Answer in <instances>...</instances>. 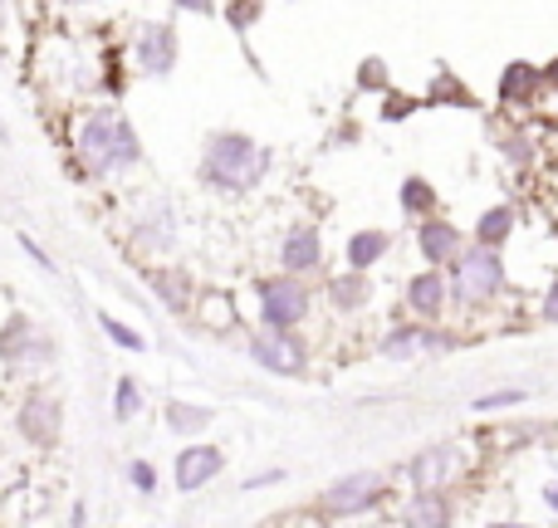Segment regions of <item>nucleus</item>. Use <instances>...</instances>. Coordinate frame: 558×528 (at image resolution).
I'll return each instance as SVG.
<instances>
[{
	"label": "nucleus",
	"mask_w": 558,
	"mask_h": 528,
	"mask_svg": "<svg viewBox=\"0 0 558 528\" xmlns=\"http://www.w3.org/2000/svg\"><path fill=\"white\" fill-rule=\"evenodd\" d=\"M137 152H143V147H137L133 127L118 113H94L78 127V157H84L88 172L113 176V172H123V167H133Z\"/></svg>",
	"instance_id": "1"
},
{
	"label": "nucleus",
	"mask_w": 558,
	"mask_h": 528,
	"mask_svg": "<svg viewBox=\"0 0 558 528\" xmlns=\"http://www.w3.org/2000/svg\"><path fill=\"white\" fill-rule=\"evenodd\" d=\"M265 167H270V152H260V147L241 133H221L211 143V152H206V176H211L216 186H226V192L255 186L265 176Z\"/></svg>",
	"instance_id": "2"
},
{
	"label": "nucleus",
	"mask_w": 558,
	"mask_h": 528,
	"mask_svg": "<svg viewBox=\"0 0 558 528\" xmlns=\"http://www.w3.org/2000/svg\"><path fill=\"white\" fill-rule=\"evenodd\" d=\"M500 284H505V269L485 245L471 250V255H461V265H456V294H461L465 304H485V298H495Z\"/></svg>",
	"instance_id": "3"
},
{
	"label": "nucleus",
	"mask_w": 558,
	"mask_h": 528,
	"mask_svg": "<svg viewBox=\"0 0 558 528\" xmlns=\"http://www.w3.org/2000/svg\"><path fill=\"white\" fill-rule=\"evenodd\" d=\"M260 304H265V323L270 328H289L308 314V294L294 284V279H265Z\"/></svg>",
	"instance_id": "4"
},
{
	"label": "nucleus",
	"mask_w": 558,
	"mask_h": 528,
	"mask_svg": "<svg viewBox=\"0 0 558 528\" xmlns=\"http://www.w3.org/2000/svg\"><path fill=\"white\" fill-rule=\"evenodd\" d=\"M377 494H383V475L357 470V475H348V480H338L333 490L324 494V504H328V514H353V509H367Z\"/></svg>",
	"instance_id": "5"
},
{
	"label": "nucleus",
	"mask_w": 558,
	"mask_h": 528,
	"mask_svg": "<svg viewBox=\"0 0 558 528\" xmlns=\"http://www.w3.org/2000/svg\"><path fill=\"white\" fill-rule=\"evenodd\" d=\"M251 353H255V363L270 367V372H304V347H299L294 337H284V333L255 337Z\"/></svg>",
	"instance_id": "6"
},
{
	"label": "nucleus",
	"mask_w": 558,
	"mask_h": 528,
	"mask_svg": "<svg viewBox=\"0 0 558 528\" xmlns=\"http://www.w3.org/2000/svg\"><path fill=\"white\" fill-rule=\"evenodd\" d=\"M137 59H143L147 74H172V64H177V39H172V29H167V25L143 29V39H137Z\"/></svg>",
	"instance_id": "7"
},
{
	"label": "nucleus",
	"mask_w": 558,
	"mask_h": 528,
	"mask_svg": "<svg viewBox=\"0 0 558 528\" xmlns=\"http://www.w3.org/2000/svg\"><path fill=\"white\" fill-rule=\"evenodd\" d=\"M211 475H221V451H211V445L186 451L182 461H177V484H182V490H202Z\"/></svg>",
	"instance_id": "8"
},
{
	"label": "nucleus",
	"mask_w": 558,
	"mask_h": 528,
	"mask_svg": "<svg viewBox=\"0 0 558 528\" xmlns=\"http://www.w3.org/2000/svg\"><path fill=\"white\" fill-rule=\"evenodd\" d=\"M407 304L416 308V314H441V304H446V284H441V274H416L412 284H407Z\"/></svg>",
	"instance_id": "9"
},
{
	"label": "nucleus",
	"mask_w": 558,
	"mask_h": 528,
	"mask_svg": "<svg viewBox=\"0 0 558 528\" xmlns=\"http://www.w3.org/2000/svg\"><path fill=\"white\" fill-rule=\"evenodd\" d=\"M20 426H25V435H29V441L49 445V441H54V426H59V406L39 396V402H29V406H25V416H20Z\"/></svg>",
	"instance_id": "10"
},
{
	"label": "nucleus",
	"mask_w": 558,
	"mask_h": 528,
	"mask_svg": "<svg viewBox=\"0 0 558 528\" xmlns=\"http://www.w3.org/2000/svg\"><path fill=\"white\" fill-rule=\"evenodd\" d=\"M451 461L456 455L451 451H426V455H416V465H412V484L416 490H436V484L451 475Z\"/></svg>",
	"instance_id": "11"
},
{
	"label": "nucleus",
	"mask_w": 558,
	"mask_h": 528,
	"mask_svg": "<svg viewBox=\"0 0 558 528\" xmlns=\"http://www.w3.org/2000/svg\"><path fill=\"white\" fill-rule=\"evenodd\" d=\"M456 245H461V241H456V231H451V225H441V221L422 225V255H426V260H432V265H446V260H451V255H456Z\"/></svg>",
	"instance_id": "12"
},
{
	"label": "nucleus",
	"mask_w": 558,
	"mask_h": 528,
	"mask_svg": "<svg viewBox=\"0 0 558 528\" xmlns=\"http://www.w3.org/2000/svg\"><path fill=\"white\" fill-rule=\"evenodd\" d=\"M314 265H318V235L314 231H289L284 269H314Z\"/></svg>",
	"instance_id": "13"
},
{
	"label": "nucleus",
	"mask_w": 558,
	"mask_h": 528,
	"mask_svg": "<svg viewBox=\"0 0 558 528\" xmlns=\"http://www.w3.org/2000/svg\"><path fill=\"white\" fill-rule=\"evenodd\" d=\"M383 250H387V235H383V231L353 235V245H348V265H353V269H367Z\"/></svg>",
	"instance_id": "14"
},
{
	"label": "nucleus",
	"mask_w": 558,
	"mask_h": 528,
	"mask_svg": "<svg viewBox=\"0 0 558 528\" xmlns=\"http://www.w3.org/2000/svg\"><path fill=\"white\" fill-rule=\"evenodd\" d=\"M510 225H514L510 206H495V211H485L481 216V245H500L505 235H510Z\"/></svg>",
	"instance_id": "15"
},
{
	"label": "nucleus",
	"mask_w": 558,
	"mask_h": 528,
	"mask_svg": "<svg viewBox=\"0 0 558 528\" xmlns=\"http://www.w3.org/2000/svg\"><path fill=\"white\" fill-rule=\"evenodd\" d=\"M167 421H172V431H202L206 421H211V412L206 406H167Z\"/></svg>",
	"instance_id": "16"
},
{
	"label": "nucleus",
	"mask_w": 558,
	"mask_h": 528,
	"mask_svg": "<svg viewBox=\"0 0 558 528\" xmlns=\"http://www.w3.org/2000/svg\"><path fill=\"white\" fill-rule=\"evenodd\" d=\"M446 519H451V514H446V504L436 500L432 490H426L422 500H416L412 509H407V524H446Z\"/></svg>",
	"instance_id": "17"
},
{
	"label": "nucleus",
	"mask_w": 558,
	"mask_h": 528,
	"mask_svg": "<svg viewBox=\"0 0 558 528\" xmlns=\"http://www.w3.org/2000/svg\"><path fill=\"white\" fill-rule=\"evenodd\" d=\"M422 343H436V337H426V333H416V328H407V333H392V337H387V353L402 357V353H412V347H422Z\"/></svg>",
	"instance_id": "18"
},
{
	"label": "nucleus",
	"mask_w": 558,
	"mask_h": 528,
	"mask_svg": "<svg viewBox=\"0 0 558 528\" xmlns=\"http://www.w3.org/2000/svg\"><path fill=\"white\" fill-rule=\"evenodd\" d=\"M402 206H407V211H422V206H432V186H426V182H407L402 186Z\"/></svg>",
	"instance_id": "19"
},
{
	"label": "nucleus",
	"mask_w": 558,
	"mask_h": 528,
	"mask_svg": "<svg viewBox=\"0 0 558 528\" xmlns=\"http://www.w3.org/2000/svg\"><path fill=\"white\" fill-rule=\"evenodd\" d=\"M104 333H108V337H113V343H123V347H133V353H137V347H143V337H137V333H133V328H123V323H113V318H104Z\"/></svg>",
	"instance_id": "20"
},
{
	"label": "nucleus",
	"mask_w": 558,
	"mask_h": 528,
	"mask_svg": "<svg viewBox=\"0 0 558 528\" xmlns=\"http://www.w3.org/2000/svg\"><path fill=\"white\" fill-rule=\"evenodd\" d=\"M514 402H524V392H495V396H481L475 412H500V406H514Z\"/></svg>",
	"instance_id": "21"
},
{
	"label": "nucleus",
	"mask_w": 558,
	"mask_h": 528,
	"mask_svg": "<svg viewBox=\"0 0 558 528\" xmlns=\"http://www.w3.org/2000/svg\"><path fill=\"white\" fill-rule=\"evenodd\" d=\"M333 294H338V304H357V298H363V279H343Z\"/></svg>",
	"instance_id": "22"
},
{
	"label": "nucleus",
	"mask_w": 558,
	"mask_h": 528,
	"mask_svg": "<svg viewBox=\"0 0 558 528\" xmlns=\"http://www.w3.org/2000/svg\"><path fill=\"white\" fill-rule=\"evenodd\" d=\"M137 412V392H133V382H123L118 386V416H133Z\"/></svg>",
	"instance_id": "23"
},
{
	"label": "nucleus",
	"mask_w": 558,
	"mask_h": 528,
	"mask_svg": "<svg viewBox=\"0 0 558 528\" xmlns=\"http://www.w3.org/2000/svg\"><path fill=\"white\" fill-rule=\"evenodd\" d=\"M133 484H137V490H153V470H147V465H133Z\"/></svg>",
	"instance_id": "24"
},
{
	"label": "nucleus",
	"mask_w": 558,
	"mask_h": 528,
	"mask_svg": "<svg viewBox=\"0 0 558 528\" xmlns=\"http://www.w3.org/2000/svg\"><path fill=\"white\" fill-rule=\"evenodd\" d=\"M544 314H549V318H554V323H558V284L549 288V298H544Z\"/></svg>",
	"instance_id": "25"
},
{
	"label": "nucleus",
	"mask_w": 558,
	"mask_h": 528,
	"mask_svg": "<svg viewBox=\"0 0 558 528\" xmlns=\"http://www.w3.org/2000/svg\"><path fill=\"white\" fill-rule=\"evenodd\" d=\"M182 10H211V0H177Z\"/></svg>",
	"instance_id": "26"
},
{
	"label": "nucleus",
	"mask_w": 558,
	"mask_h": 528,
	"mask_svg": "<svg viewBox=\"0 0 558 528\" xmlns=\"http://www.w3.org/2000/svg\"><path fill=\"white\" fill-rule=\"evenodd\" d=\"M549 504H554V509H558V490H549Z\"/></svg>",
	"instance_id": "27"
}]
</instances>
